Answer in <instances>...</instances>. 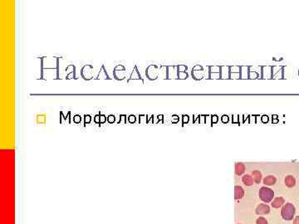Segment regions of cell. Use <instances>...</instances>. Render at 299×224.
I'll list each match as a JSON object with an SVG mask.
<instances>
[{
  "mask_svg": "<svg viewBox=\"0 0 299 224\" xmlns=\"http://www.w3.org/2000/svg\"><path fill=\"white\" fill-rule=\"evenodd\" d=\"M295 214V207L293 204L288 203L282 209V217L285 220H292Z\"/></svg>",
  "mask_w": 299,
  "mask_h": 224,
  "instance_id": "6da1fadb",
  "label": "cell"
},
{
  "mask_svg": "<svg viewBox=\"0 0 299 224\" xmlns=\"http://www.w3.org/2000/svg\"><path fill=\"white\" fill-rule=\"evenodd\" d=\"M113 77H114V79L118 82L124 81L126 78V69L123 65L115 66V68L113 70Z\"/></svg>",
  "mask_w": 299,
  "mask_h": 224,
  "instance_id": "7a4b0ae2",
  "label": "cell"
},
{
  "mask_svg": "<svg viewBox=\"0 0 299 224\" xmlns=\"http://www.w3.org/2000/svg\"><path fill=\"white\" fill-rule=\"evenodd\" d=\"M146 76L149 81H156L159 77V67L156 65H149L146 69Z\"/></svg>",
  "mask_w": 299,
  "mask_h": 224,
  "instance_id": "3957f363",
  "label": "cell"
},
{
  "mask_svg": "<svg viewBox=\"0 0 299 224\" xmlns=\"http://www.w3.org/2000/svg\"><path fill=\"white\" fill-rule=\"evenodd\" d=\"M94 69L92 65H84L81 69V77L84 81H91L93 79Z\"/></svg>",
  "mask_w": 299,
  "mask_h": 224,
  "instance_id": "277c9868",
  "label": "cell"
},
{
  "mask_svg": "<svg viewBox=\"0 0 299 224\" xmlns=\"http://www.w3.org/2000/svg\"><path fill=\"white\" fill-rule=\"evenodd\" d=\"M273 195H274V193L269 188L262 187L259 190V198L263 202L268 203V202L272 201Z\"/></svg>",
  "mask_w": 299,
  "mask_h": 224,
  "instance_id": "5b68a950",
  "label": "cell"
},
{
  "mask_svg": "<svg viewBox=\"0 0 299 224\" xmlns=\"http://www.w3.org/2000/svg\"><path fill=\"white\" fill-rule=\"evenodd\" d=\"M191 76L194 81H200L204 77V71L201 65H195L192 68Z\"/></svg>",
  "mask_w": 299,
  "mask_h": 224,
  "instance_id": "8992f818",
  "label": "cell"
},
{
  "mask_svg": "<svg viewBox=\"0 0 299 224\" xmlns=\"http://www.w3.org/2000/svg\"><path fill=\"white\" fill-rule=\"evenodd\" d=\"M176 74H177V79L179 80H184L189 78V74L187 72L188 67L186 65H177L176 66Z\"/></svg>",
  "mask_w": 299,
  "mask_h": 224,
  "instance_id": "52a82bcc",
  "label": "cell"
},
{
  "mask_svg": "<svg viewBox=\"0 0 299 224\" xmlns=\"http://www.w3.org/2000/svg\"><path fill=\"white\" fill-rule=\"evenodd\" d=\"M221 66H209V78L208 79H220Z\"/></svg>",
  "mask_w": 299,
  "mask_h": 224,
  "instance_id": "ba28073f",
  "label": "cell"
},
{
  "mask_svg": "<svg viewBox=\"0 0 299 224\" xmlns=\"http://www.w3.org/2000/svg\"><path fill=\"white\" fill-rule=\"evenodd\" d=\"M229 79H241V67L230 66Z\"/></svg>",
  "mask_w": 299,
  "mask_h": 224,
  "instance_id": "9c48e42d",
  "label": "cell"
},
{
  "mask_svg": "<svg viewBox=\"0 0 299 224\" xmlns=\"http://www.w3.org/2000/svg\"><path fill=\"white\" fill-rule=\"evenodd\" d=\"M135 80L141 81V82H142V84H144V80H143V78L141 77V73H140V72H139L138 67H137L136 65L134 67L133 70H132V72L130 74V77L129 79L127 80V83L129 84L131 81H135Z\"/></svg>",
  "mask_w": 299,
  "mask_h": 224,
  "instance_id": "30bf717a",
  "label": "cell"
},
{
  "mask_svg": "<svg viewBox=\"0 0 299 224\" xmlns=\"http://www.w3.org/2000/svg\"><path fill=\"white\" fill-rule=\"evenodd\" d=\"M76 66L73 64H70L67 67L66 72H67V77L66 79L70 80V79H77V75H76Z\"/></svg>",
  "mask_w": 299,
  "mask_h": 224,
  "instance_id": "8fae6325",
  "label": "cell"
},
{
  "mask_svg": "<svg viewBox=\"0 0 299 224\" xmlns=\"http://www.w3.org/2000/svg\"><path fill=\"white\" fill-rule=\"evenodd\" d=\"M95 79L96 80H111V78L109 77V75L107 73V71H106L105 65L101 66L100 72H99V73L97 75V78H95Z\"/></svg>",
  "mask_w": 299,
  "mask_h": 224,
  "instance_id": "7c38bea8",
  "label": "cell"
},
{
  "mask_svg": "<svg viewBox=\"0 0 299 224\" xmlns=\"http://www.w3.org/2000/svg\"><path fill=\"white\" fill-rule=\"evenodd\" d=\"M71 115H72V112L71 111H68L66 115H64L63 112L62 111H60V123L62 124L63 123V120L65 121V123L67 124H71L72 123V118H71Z\"/></svg>",
  "mask_w": 299,
  "mask_h": 224,
  "instance_id": "4fadbf2b",
  "label": "cell"
},
{
  "mask_svg": "<svg viewBox=\"0 0 299 224\" xmlns=\"http://www.w3.org/2000/svg\"><path fill=\"white\" fill-rule=\"evenodd\" d=\"M230 66H221L220 79H229Z\"/></svg>",
  "mask_w": 299,
  "mask_h": 224,
  "instance_id": "5bb4252c",
  "label": "cell"
},
{
  "mask_svg": "<svg viewBox=\"0 0 299 224\" xmlns=\"http://www.w3.org/2000/svg\"><path fill=\"white\" fill-rule=\"evenodd\" d=\"M269 211H270V208H269V207L267 204H259L257 207L256 213L258 214H265V213H269Z\"/></svg>",
  "mask_w": 299,
  "mask_h": 224,
  "instance_id": "9a60e30c",
  "label": "cell"
},
{
  "mask_svg": "<svg viewBox=\"0 0 299 224\" xmlns=\"http://www.w3.org/2000/svg\"><path fill=\"white\" fill-rule=\"evenodd\" d=\"M244 195V190L241 186H235L234 187V198L236 199L242 198Z\"/></svg>",
  "mask_w": 299,
  "mask_h": 224,
  "instance_id": "2e32d148",
  "label": "cell"
},
{
  "mask_svg": "<svg viewBox=\"0 0 299 224\" xmlns=\"http://www.w3.org/2000/svg\"><path fill=\"white\" fill-rule=\"evenodd\" d=\"M241 67V79H249V69L251 66H240Z\"/></svg>",
  "mask_w": 299,
  "mask_h": 224,
  "instance_id": "e0dca14e",
  "label": "cell"
},
{
  "mask_svg": "<svg viewBox=\"0 0 299 224\" xmlns=\"http://www.w3.org/2000/svg\"><path fill=\"white\" fill-rule=\"evenodd\" d=\"M245 171V166L243 163L239 162L235 164V173L238 175H241L243 174Z\"/></svg>",
  "mask_w": 299,
  "mask_h": 224,
  "instance_id": "ac0fdd59",
  "label": "cell"
},
{
  "mask_svg": "<svg viewBox=\"0 0 299 224\" xmlns=\"http://www.w3.org/2000/svg\"><path fill=\"white\" fill-rule=\"evenodd\" d=\"M242 181H243V183H244L245 185H247V186H251V185H253V182H254L253 177H252L251 175H249V174H245V175H244L243 178H242Z\"/></svg>",
  "mask_w": 299,
  "mask_h": 224,
  "instance_id": "d6986e66",
  "label": "cell"
},
{
  "mask_svg": "<svg viewBox=\"0 0 299 224\" xmlns=\"http://www.w3.org/2000/svg\"><path fill=\"white\" fill-rule=\"evenodd\" d=\"M285 184L288 187L292 188L296 184V179L293 175H288L285 178Z\"/></svg>",
  "mask_w": 299,
  "mask_h": 224,
  "instance_id": "ffe728a7",
  "label": "cell"
},
{
  "mask_svg": "<svg viewBox=\"0 0 299 224\" xmlns=\"http://www.w3.org/2000/svg\"><path fill=\"white\" fill-rule=\"evenodd\" d=\"M251 176L253 177V180H254L255 183H259L261 182V179H262V174H261L260 171H258V170H254V171L252 172Z\"/></svg>",
  "mask_w": 299,
  "mask_h": 224,
  "instance_id": "44dd1931",
  "label": "cell"
},
{
  "mask_svg": "<svg viewBox=\"0 0 299 224\" xmlns=\"http://www.w3.org/2000/svg\"><path fill=\"white\" fill-rule=\"evenodd\" d=\"M283 203H284V198H282V197H277V198H276L272 201V206L273 208H279V207H281V206L283 205Z\"/></svg>",
  "mask_w": 299,
  "mask_h": 224,
  "instance_id": "7402d4cb",
  "label": "cell"
},
{
  "mask_svg": "<svg viewBox=\"0 0 299 224\" xmlns=\"http://www.w3.org/2000/svg\"><path fill=\"white\" fill-rule=\"evenodd\" d=\"M276 178L272 175H268L267 177H265L263 179V183L266 185H273L276 183Z\"/></svg>",
  "mask_w": 299,
  "mask_h": 224,
  "instance_id": "603a6c76",
  "label": "cell"
},
{
  "mask_svg": "<svg viewBox=\"0 0 299 224\" xmlns=\"http://www.w3.org/2000/svg\"><path fill=\"white\" fill-rule=\"evenodd\" d=\"M36 121L39 125H44L47 122V115L46 114H38L36 116Z\"/></svg>",
  "mask_w": 299,
  "mask_h": 224,
  "instance_id": "cb8c5ba5",
  "label": "cell"
},
{
  "mask_svg": "<svg viewBox=\"0 0 299 224\" xmlns=\"http://www.w3.org/2000/svg\"><path fill=\"white\" fill-rule=\"evenodd\" d=\"M139 123L141 124V125H146V124L149 123L148 115H139Z\"/></svg>",
  "mask_w": 299,
  "mask_h": 224,
  "instance_id": "d4e9b609",
  "label": "cell"
},
{
  "mask_svg": "<svg viewBox=\"0 0 299 224\" xmlns=\"http://www.w3.org/2000/svg\"><path fill=\"white\" fill-rule=\"evenodd\" d=\"M249 79H259V73L255 71H250L249 69Z\"/></svg>",
  "mask_w": 299,
  "mask_h": 224,
  "instance_id": "484cf974",
  "label": "cell"
},
{
  "mask_svg": "<svg viewBox=\"0 0 299 224\" xmlns=\"http://www.w3.org/2000/svg\"><path fill=\"white\" fill-rule=\"evenodd\" d=\"M92 122V116L90 115H84V126Z\"/></svg>",
  "mask_w": 299,
  "mask_h": 224,
  "instance_id": "4316f807",
  "label": "cell"
},
{
  "mask_svg": "<svg viewBox=\"0 0 299 224\" xmlns=\"http://www.w3.org/2000/svg\"><path fill=\"white\" fill-rule=\"evenodd\" d=\"M239 117H240L239 115H232V122H233V124H239V125H240Z\"/></svg>",
  "mask_w": 299,
  "mask_h": 224,
  "instance_id": "83f0119b",
  "label": "cell"
},
{
  "mask_svg": "<svg viewBox=\"0 0 299 224\" xmlns=\"http://www.w3.org/2000/svg\"><path fill=\"white\" fill-rule=\"evenodd\" d=\"M82 121V116L80 115H75L73 116V122L76 124H80Z\"/></svg>",
  "mask_w": 299,
  "mask_h": 224,
  "instance_id": "f1b7e54d",
  "label": "cell"
},
{
  "mask_svg": "<svg viewBox=\"0 0 299 224\" xmlns=\"http://www.w3.org/2000/svg\"><path fill=\"white\" fill-rule=\"evenodd\" d=\"M126 124V115H120V120L118 124Z\"/></svg>",
  "mask_w": 299,
  "mask_h": 224,
  "instance_id": "f546056e",
  "label": "cell"
},
{
  "mask_svg": "<svg viewBox=\"0 0 299 224\" xmlns=\"http://www.w3.org/2000/svg\"><path fill=\"white\" fill-rule=\"evenodd\" d=\"M189 121V116L188 115H182V125H184Z\"/></svg>",
  "mask_w": 299,
  "mask_h": 224,
  "instance_id": "4dcf8cb0",
  "label": "cell"
},
{
  "mask_svg": "<svg viewBox=\"0 0 299 224\" xmlns=\"http://www.w3.org/2000/svg\"><path fill=\"white\" fill-rule=\"evenodd\" d=\"M107 121H108L110 124L115 123V115H109L107 116Z\"/></svg>",
  "mask_w": 299,
  "mask_h": 224,
  "instance_id": "1f68e13d",
  "label": "cell"
},
{
  "mask_svg": "<svg viewBox=\"0 0 299 224\" xmlns=\"http://www.w3.org/2000/svg\"><path fill=\"white\" fill-rule=\"evenodd\" d=\"M127 120H128L129 123L133 124L136 121V115H130L129 116L127 117Z\"/></svg>",
  "mask_w": 299,
  "mask_h": 224,
  "instance_id": "d6a6232c",
  "label": "cell"
},
{
  "mask_svg": "<svg viewBox=\"0 0 299 224\" xmlns=\"http://www.w3.org/2000/svg\"><path fill=\"white\" fill-rule=\"evenodd\" d=\"M57 58V67H56V70H57V77L56 79H60L59 78V57H56Z\"/></svg>",
  "mask_w": 299,
  "mask_h": 224,
  "instance_id": "836d02e7",
  "label": "cell"
},
{
  "mask_svg": "<svg viewBox=\"0 0 299 224\" xmlns=\"http://www.w3.org/2000/svg\"><path fill=\"white\" fill-rule=\"evenodd\" d=\"M210 117H211L212 125H213V124L218 123V121H219V116H218L217 115H211Z\"/></svg>",
  "mask_w": 299,
  "mask_h": 224,
  "instance_id": "e575fe53",
  "label": "cell"
},
{
  "mask_svg": "<svg viewBox=\"0 0 299 224\" xmlns=\"http://www.w3.org/2000/svg\"><path fill=\"white\" fill-rule=\"evenodd\" d=\"M99 115H100V125L106 123V120H107V117H106L105 115L101 114V113H99Z\"/></svg>",
  "mask_w": 299,
  "mask_h": 224,
  "instance_id": "d590c367",
  "label": "cell"
},
{
  "mask_svg": "<svg viewBox=\"0 0 299 224\" xmlns=\"http://www.w3.org/2000/svg\"><path fill=\"white\" fill-rule=\"evenodd\" d=\"M257 224H267V221L264 218H258L256 221Z\"/></svg>",
  "mask_w": 299,
  "mask_h": 224,
  "instance_id": "8d00e7d4",
  "label": "cell"
},
{
  "mask_svg": "<svg viewBox=\"0 0 299 224\" xmlns=\"http://www.w3.org/2000/svg\"><path fill=\"white\" fill-rule=\"evenodd\" d=\"M45 57H40V61H41V77L40 79L43 80V61H44Z\"/></svg>",
  "mask_w": 299,
  "mask_h": 224,
  "instance_id": "74e56055",
  "label": "cell"
},
{
  "mask_svg": "<svg viewBox=\"0 0 299 224\" xmlns=\"http://www.w3.org/2000/svg\"><path fill=\"white\" fill-rule=\"evenodd\" d=\"M229 116L227 115H223L222 116H221V120H222V122L223 123H228L229 122Z\"/></svg>",
  "mask_w": 299,
  "mask_h": 224,
  "instance_id": "f35d334b",
  "label": "cell"
},
{
  "mask_svg": "<svg viewBox=\"0 0 299 224\" xmlns=\"http://www.w3.org/2000/svg\"><path fill=\"white\" fill-rule=\"evenodd\" d=\"M179 120V115H172V123L173 124L178 123Z\"/></svg>",
  "mask_w": 299,
  "mask_h": 224,
  "instance_id": "ab89813d",
  "label": "cell"
},
{
  "mask_svg": "<svg viewBox=\"0 0 299 224\" xmlns=\"http://www.w3.org/2000/svg\"><path fill=\"white\" fill-rule=\"evenodd\" d=\"M160 120L162 121V123H164V115H157V120L155 122V124H157Z\"/></svg>",
  "mask_w": 299,
  "mask_h": 224,
  "instance_id": "60d3db41",
  "label": "cell"
},
{
  "mask_svg": "<svg viewBox=\"0 0 299 224\" xmlns=\"http://www.w3.org/2000/svg\"><path fill=\"white\" fill-rule=\"evenodd\" d=\"M261 120H262V123H267L268 122V116L266 115H263L261 117Z\"/></svg>",
  "mask_w": 299,
  "mask_h": 224,
  "instance_id": "b9f144b4",
  "label": "cell"
},
{
  "mask_svg": "<svg viewBox=\"0 0 299 224\" xmlns=\"http://www.w3.org/2000/svg\"><path fill=\"white\" fill-rule=\"evenodd\" d=\"M94 122L96 124H99L100 125V115L97 114L94 116Z\"/></svg>",
  "mask_w": 299,
  "mask_h": 224,
  "instance_id": "7bdbcfd3",
  "label": "cell"
},
{
  "mask_svg": "<svg viewBox=\"0 0 299 224\" xmlns=\"http://www.w3.org/2000/svg\"><path fill=\"white\" fill-rule=\"evenodd\" d=\"M293 224H299V216H297L293 220Z\"/></svg>",
  "mask_w": 299,
  "mask_h": 224,
  "instance_id": "ee69618b",
  "label": "cell"
},
{
  "mask_svg": "<svg viewBox=\"0 0 299 224\" xmlns=\"http://www.w3.org/2000/svg\"><path fill=\"white\" fill-rule=\"evenodd\" d=\"M277 122H278L277 119H272V123H277Z\"/></svg>",
  "mask_w": 299,
  "mask_h": 224,
  "instance_id": "f6af8a7d",
  "label": "cell"
},
{
  "mask_svg": "<svg viewBox=\"0 0 299 224\" xmlns=\"http://www.w3.org/2000/svg\"><path fill=\"white\" fill-rule=\"evenodd\" d=\"M298 76H299V70H298Z\"/></svg>",
  "mask_w": 299,
  "mask_h": 224,
  "instance_id": "bcb514c9",
  "label": "cell"
}]
</instances>
